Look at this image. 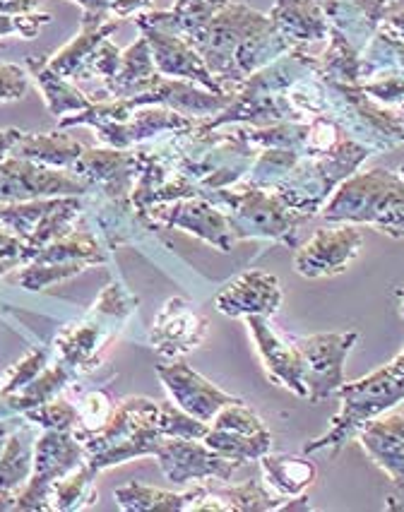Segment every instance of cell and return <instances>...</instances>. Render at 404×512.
I'll list each match as a JSON object with an SVG mask.
<instances>
[{
	"label": "cell",
	"instance_id": "obj_36",
	"mask_svg": "<svg viewBox=\"0 0 404 512\" xmlns=\"http://www.w3.org/2000/svg\"><path fill=\"white\" fill-rule=\"evenodd\" d=\"M41 0H0V37L34 39L53 17L37 13Z\"/></svg>",
	"mask_w": 404,
	"mask_h": 512
},
{
	"label": "cell",
	"instance_id": "obj_31",
	"mask_svg": "<svg viewBox=\"0 0 404 512\" xmlns=\"http://www.w3.org/2000/svg\"><path fill=\"white\" fill-rule=\"evenodd\" d=\"M39 426L25 419V424L10 428L0 455V491H20L34 469V448H37Z\"/></svg>",
	"mask_w": 404,
	"mask_h": 512
},
{
	"label": "cell",
	"instance_id": "obj_34",
	"mask_svg": "<svg viewBox=\"0 0 404 512\" xmlns=\"http://www.w3.org/2000/svg\"><path fill=\"white\" fill-rule=\"evenodd\" d=\"M97 472L85 462L77 467L63 479H58L51 486L49 496V512H75V510H89L99 503V493L94 481H97Z\"/></svg>",
	"mask_w": 404,
	"mask_h": 512
},
{
	"label": "cell",
	"instance_id": "obj_8",
	"mask_svg": "<svg viewBox=\"0 0 404 512\" xmlns=\"http://www.w3.org/2000/svg\"><path fill=\"white\" fill-rule=\"evenodd\" d=\"M87 462L85 445L73 431H44L34 448V469L17 491L15 512H49L51 486Z\"/></svg>",
	"mask_w": 404,
	"mask_h": 512
},
{
	"label": "cell",
	"instance_id": "obj_32",
	"mask_svg": "<svg viewBox=\"0 0 404 512\" xmlns=\"http://www.w3.org/2000/svg\"><path fill=\"white\" fill-rule=\"evenodd\" d=\"M263 467V481L270 491H275L282 498L303 496L306 488L316 484L318 469L308 457L301 455H267L260 460Z\"/></svg>",
	"mask_w": 404,
	"mask_h": 512
},
{
	"label": "cell",
	"instance_id": "obj_44",
	"mask_svg": "<svg viewBox=\"0 0 404 512\" xmlns=\"http://www.w3.org/2000/svg\"><path fill=\"white\" fill-rule=\"evenodd\" d=\"M378 32L385 34V37L395 39V41H404V5L402 8L392 10V13L385 17Z\"/></svg>",
	"mask_w": 404,
	"mask_h": 512
},
{
	"label": "cell",
	"instance_id": "obj_16",
	"mask_svg": "<svg viewBox=\"0 0 404 512\" xmlns=\"http://www.w3.org/2000/svg\"><path fill=\"white\" fill-rule=\"evenodd\" d=\"M198 123L200 118L183 116L169 106H133L123 121H99L92 128L106 147L133 150L142 142H150L159 135L183 133Z\"/></svg>",
	"mask_w": 404,
	"mask_h": 512
},
{
	"label": "cell",
	"instance_id": "obj_45",
	"mask_svg": "<svg viewBox=\"0 0 404 512\" xmlns=\"http://www.w3.org/2000/svg\"><path fill=\"white\" fill-rule=\"evenodd\" d=\"M376 231L390 238H404V207L402 210H395L392 214H388V217L376 226Z\"/></svg>",
	"mask_w": 404,
	"mask_h": 512
},
{
	"label": "cell",
	"instance_id": "obj_14",
	"mask_svg": "<svg viewBox=\"0 0 404 512\" xmlns=\"http://www.w3.org/2000/svg\"><path fill=\"white\" fill-rule=\"evenodd\" d=\"M364 246L359 224H335L318 229L303 246L296 248L294 270L306 279L342 275Z\"/></svg>",
	"mask_w": 404,
	"mask_h": 512
},
{
	"label": "cell",
	"instance_id": "obj_22",
	"mask_svg": "<svg viewBox=\"0 0 404 512\" xmlns=\"http://www.w3.org/2000/svg\"><path fill=\"white\" fill-rule=\"evenodd\" d=\"M246 325L251 330L260 359H263L267 378L275 385L291 390L294 395L306 397L299 351L291 344V339L287 335H279L265 315H251V318H246Z\"/></svg>",
	"mask_w": 404,
	"mask_h": 512
},
{
	"label": "cell",
	"instance_id": "obj_10",
	"mask_svg": "<svg viewBox=\"0 0 404 512\" xmlns=\"http://www.w3.org/2000/svg\"><path fill=\"white\" fill-rule=\"evenodd\" d=\"M140 222L154 231L181 229L190 236L200 238L207 246L217 248L219 253H229L236 243L227 214H224L222 207L212 205L205 198H181L162 202V205H154L142 214Z\"/></svg>",
	"mask_w": 404,
	"mask_h": 512
},
{
	"label": "cell",
	"instance_id": "obj_30",
	"mask_svg": "<svg viewBox=\"0 0 404 512\" xmlns=\"http://www.w3.org/2000/svg\"><path fill=\"white\" fill-rule=\"evenodd\" d=\"M205 484L193 486L190 491L171 493L145 484H128L116 488V505L126 512H200Z\"/></svg>",
	"mask_w": 404,
	"mask_h": 512
},
{
	"label": "cell",
	"instance_id": "obj_27",
	"mask_svg": "<svg viewBox=\"0 0 404 512\" xmlns=\"http://www.w3.org/2000/svg\"><path fill=\"white\" fill-rule=\"evenodd\" d=\"M85 150L87 145H82L80 140L61 128L51 130V133H22V138L10 150V157L29 159V162L51 166V169L73 171Z\"/></svg>",
	"mask_w": 404,
	"mask_h": 512
},
{
	"label": "cell",
	"instance_id": "obj_43",
	"mask_svg": "<svg viewBox=\"0 0 404 512\" xmlns=\"http://www.w3.org/2000/svg\"><path fill=\"white\" fill-rule=\"evenodd\" d=\"M121 49L111 39H106L97 51V58H94V77H101V82L111 80L116 75L118 65H121Z\"/></svg>",
	"mask_w": 404,
	"mask_h": 512
},
{
	"label": "cell",
	"instance_id": "obj_1",
	"mask_svg": "<svg viewBox=\"0 0 404 512\" xmlns=\"http://www.w3.org/2000/svg\"><path fill=\"white\" fill-rule=\"evenodd\" d=\"M210 424H202L174 402H154L150 397H126L118 402L104 426L94 431L75 428V438L85 445L87 464L94 472L116 464L157 455L166 438H205Z\"/></svg>",
	"mask_w": 404,
	"mask_h": 512
},
{
	"label": "cell",
	"instance_id": "obj_48",
	"mask_svg": "<svg viewBox=\"0 0 404 512\" xmlns=\"http://www.w3.org/2000/svg\"><path fill=\"white\" fill-rule=\"evenodd\" d=\"M17 267H20V263H15V260L3 258V255H0V277H5V275H8V272L17 270Z\"/></svg>",
	"mask_w": 404,
	"mask_h": 512
},
{
	"label": "cell",
	"instance_id": "obj_7",
	"mask_svg": "<svg viewBox=\"0 0 404 512\" xmlns=\"http://www.w3.org/2000/svg\"><path fill=\"white\" fill-rule=\"evenodd\" d=\"M82 212V195L8 202L0 205V229L22 243V265H27L41 248L70 234Z\"/></svg>",
	"mask_w": 404,
	"mask_h": 512
},
{
	"label": "cell",
	"instance_id": "obj_13",
	"mask_svg": "<svg viewBox=\"0 0 404 512\" xmlns=\"http://www.w3.org/2000/svg\"><path fill=\"white\" fill-rule=\"evenodd\" d=\"M154 457L159 460L166 479L176 486H188L193 481L202 484L207 479L231 481V476L243 467V464L207 448L200 438H166Z\"/></svg>",
	"mask_w": 404,
	"mask_h": 512
},
{
	"label": "cell",
	"instance_id": "obj_37",
	"mask_svg": "<svg viewBox=\"0 0 404 512\" xmlns=\"http://www.w3.org/2000/svg\"><path fill=\"white\" fill-rule=\"evenodd\" d=\"M22 419L32 421L41 431H75L80 426V409L68 400H58L56 397V400L29 409V412L22 414Z\"/></svg>",
	"mask_w": 404,
	"mask_h": 512
},
{
	"label": "cell",
	"instance_id": "obj_25",
	"mask_svg": "<svg viewBox=\"0 0 404 512\" xmlns=\"http://www.w3.org/2000/svg\"><path fill=\"white\" fill-rule=\"evenodd\" d=\"M270 20L294 49L328 39L332 29L320 0H275Z\"/></svg>",
	"mask_w": 404,
	"mask_h": 512
},
{
	"label": "cell",
	"instance_id": "obj_42",
	"mask_svg": "<svg viewBox=\"0 0 404 512\" xmlns=\"http://www.w3.org/2000/svg\"><path fill=\"white\" fill-rule=\"evenodd\" d=\"M361 89H364L368 97H373L383 106L404 104V77H376V80L361 82Z\"/></svg>",
	"mask_w": 404,
	"mask_h": 512
},
{
	"label": "cell",
	"instance_id": "obj_21",
	"mask_svg": "<svg viewBox=\"0 0 404 512\" xmlns=\"http://www.w3.org/2000/svg\"><path fill=\"white\" fill-rule=\"evenodd\" d=\"M215 306L227 318L246 320L251 315L272 318L282 306V287H279V279L270 272L248 270L219 291Z\"/></svg>",
	"mask_w": 404,
	"mask_h": 512
},
{
	"label": "cell",
	"instance_id": "obj_49",
	"mask_svg": "<svg viewBox=\"0 0 404 512\" xmlns=\"http://www.w3.org/2000/svg\"><path fill=\"white\" fill-rule=\"evenodd\" d=\"M15 419H10V421H0V455H3V445H5V438H8V433H10V424H13Z\"/></svg>",
	"mask_w": 404,
	"mask_h": 512
},
{
	"label": "cell",
	"instance_id": "obj_51",
	"mask_svg": "<svg viewBox=\"0 0 404 512\" xmlns=\"http://www.w3.org/2000/svg\"><path fill=\"white\" fill-rule=\"evenodd\" d=\"M3 373H5V368H0V380H3Z\"/></svg>",
	"mask_w": 404,
	"mask_h": 512
},
{
	"label": "cell",
	"instance_id": "obj_38",
	"mask_svg": "<svg viewBox=\"0 0 404 512\" xmlns=\"http://www.w3.org/2000/svg\"><path fill=\"white\" fill-rule=\"evenodd\" d=\"M51 363V351L49 349H34L29 351L25 359H20L15 366L5 368L3 380H0V395H13L27 388L37 375L44 371Z\"/></svg>",
	"mask_w": 404,
	"mask_h": 512
},
{
	"label": "cell",
	"instance_id": "obj_23",
	"mask_svg": "<svg viewBox=\"0 0 404 512\" xmlns=\"http://www.w3.org/2000/svg\"><path fill=\"white\" fill-rule=\"evenodd\" d=\"M320 5L330 27L342 32L356 51H364L385 17L402 8L404 0H320Z\"/></svg>",
	"mask_w": 404,
	"mask_h": 512
},
{
	"label": "cell",
	"instance_id": "obj_26",
	"mask_svg": "<svg viewBox=\"0 0 404 512\" xmlns=\"http://www.w3.org/2000/svg\"><path fill=\"white\" fill-rule=\"evenodd\" d=\"M359 443L371 462L390 476L397 488H404V428L392 416H380L359 431Z\"/></svg>",
	"mask_w": 404,
	"mask_h": 512
},
{
	"label": "cell",
	"instance_id": "obj_47",
	"mask_svg": "<svg viewBox=\"0 0 404 512\" xmlns=\"http://www.w3.org/2000/svg\"><path fill=\"white\" fill-rule=\"evenodd\" d=\"M22 138V130L17 128H0V162L5 157H10V150L15 147V142Z\"/></svg>",
	"mask_w": 404,
	"mask_h": 512
},
{
	"label": "cell",
	"instance_id": "obj_19",
	"mask_svg": "<svg viewBox=\"0 0 404 512\" xmlns=\"http://www.w3.org/2000/svg\"><path fill=\"white\" fill-rule=\"evenodd\" d=\"M207 332H210V320L195 311L193 303L186 299H169L154 318L150 342L162 359L176 361L202 347Z\"/></svg>",
	"mask_w": 404,
	"mask_h": 512
},
{
	"label": "cell",
	"instance_id": "obj_33",
	"mask_svg": "<svg viewBox=\"0 0 404 512\" xmlns=\"http://www.w3.org/2000/svg\"><path fill=\"white\" fill-rule=\"evenodd\" d=\"M318 77L335 85L359 87L361 85V51L349 44L347 37L337 29H330V46L316 56Z\"/></svg>",
	"mask_w": 404,
	"mask_h": 512
},
{
	"label": "cell",
	"instance_id": "obj_40",
	"mask_svg": "<svg viewBox=\"0 0 404 512\" xmlns=\"http://www.w3.org/2000/svg\"><path fill=\"white\" fill-rule=\"evenodd\" d=\"M29 92L27 68L17 63L0 61V104L20 101Z\"/></svg>",
	"mask_w": 404,
	"mask_h": 512
},
{
	"label": "cell",
	"instance_id": "obj_18",
	"mask_svg": "<svg viewBox=\"0 0 404 512\" xmlns=\"http://www.w3.org/2000/svg\"><path fill=\"white\" fill-rule=\"evenodd\" d=\"M135 27L140 29L142 37L150 44L154 65L157 70L166 77H176V80H188L195 85L210 89V92L222 94V97H231L217 82V77L210 73L205 61L186 39L178 37V34L169 32V29L147 25V22H135Z\"/></svg>",
	"mask_w": 404,
	"mask_h": 512
},
{
	"label": "cell",
	"instance_id": "obj_35",
	"mask_svg": "<svg viewBox=\"0 0 404 512\" xmlns=\"http://www.w3.org/2000/svg\"><path fill=\"white\" fill-rule=\"evenodd\" d=\"M388 75L404 77V41H395L378 32L361 51V82Z\"/></svg>",
	"mask_w": 404,
	"mask_h": 512
},
{
	"label": "cell",
	"instance_id": "obj_17",
	"mask_svg": "<svg viewBox=\"0 0 404 512\" xmlns=\"http://www.w3.org/2000/svg\"><path fill=\"white\" fill-rule=\"evenodd\" d=\"M157 375L176 407H181L186 414L195 416L202 424H212V419H215L227 404L241 402L239 397H231L229 392L219 390L217 385L210 383V380L202 378L198 371H193V368L181 359L157 363Z\"/></svg>",
	"mask_w": 404,
	"mask_h": 512
},
{
	"label": "cell",
	"instance_id": "obj_11",
	"mask_svg": "<svg viewBox=\"0 0 404 512\" xmlns=\"http://www.w3.org/2000/svg\"><path fill=\"white\" fill-rule=\"evenodd\" d=\"M92 186L73 171L51 169L20 157H5L0 162V205L29 202L61 195H87Z\"/></svg>",
	"mask_w": 404,
	"mask_h": 512
},
{
	"label": "cell",
	"instance_id": "obj_20",
	"mask_svg": "<svg viewBox=\"0 0 404 512\" xmlns=\"http://www.w3.org/2000/svg\"><path fill=\"white\" fill-rule=\"evenodd\" d=\"M118 29V17L114 15H89L82 13L80 32L75 34L61 51L53 53L49 61V68L53 73L68 80H92L94 77V58L106 39H111Z\"/></svg>",
	"mask_w": 404,
	"mask_h": 512
},
{
	"label": "cell",
	"instance_id": "obj_3",
	"mask_svg": "<svg viewBox=\"0 0 404 512\" xmlns=\"http://www.w3.org/2000/svg\"><path fill=\"white\" fill-rule=\"evenodd\" d=\"M138 308V296H133L123 282H109L92 308L80 320L63 327L56 335V359L63 361L77 378L101 363L104 351L121 335L123 325Z\"/></svg>",
	"mask_w": 404,
	"mask_h": 512
},
{
	"label": "cell",
	"instance_id": "obj_29",
	"mask_svg": "<svg viewBox=\"0 0 404 512\" xmlns=\"http://www.w3.org/2000/svg\"><path fill=\"white\" fill-rule=\"evenodd\" d=\"M27 73L29 77H34V82H37V87L41 89V97L46 101V109H49L51 116H56L58 121L70 116V113L85 111L94 104V99L87 97L73 80L53 73L46 58L29 56Z\"/></svg>",
	"mask_w": 404,
	"mask_h": 512
},
{
	"label": "cell",
	"instance_id": "obj_2",
	"mask_svg": "<svg viewBox=\"0 0 404 512\" xmlns=\"http://www.w3.org/2000/svg\"><path fill=\"white\" fill-rule=\"evenodd\" d=\"M337 395L342 404L340 412L332 419L328 433L303 445L306 455L328 450L330 457H337L344 445L359 436L361 428L404 402V351L366 378L344 383Z\"/></svg>",
	"mask_w": 404,
	"mask_h": 512
},
{
	"label": "cell",
	"instance_id": "obj_12",
	"mask_svg": "<svg viewBox=\"0 0 404 512\" xmlns=\"http://www.w3.org/2000/svg\"><path fill=\"white\" fill-rule=\"evenodd\" d=\"M202 443L229 460L248 464L263 460L272 450V436L263 421L246 404L234 402L219 412L207 428Z\"/></svg>",
	"mask_w": 404,
	"mask_h": 512
},
{
	"label": "cell",
	"instance_id": "obj_4",
	"mask_svg": "<svg viewBox=\"0 0 404 512\" xmlns=\"http://www.w3.org/2000/svg\"><path fill=\"white\" fill-rule=\"evenodd\" d=\"M227 214L234 241H270L299 248V226L308 217L294 212L272 190L241 183L205 195Z\"/></svg>",
	"mask_w": 404,
	"mask_h": 512
},
{
	"label": "cell",
	"instance_id": "obj_24",
	"mask_svg": "<svg viewBox=\"0 0 404 512\" xmlns=\"http://www.w3.org/2000/svg\"><path fill=\"white\" fill-rule=\"evenodd\" d=\"M162 73L154 65L150 44L142 37L135 39L128 49L121 53V65H118L116 75L104 82L106 94L111 99H126L133 106H140L142 99H147L162 82Z\"/></svg>",
	"mask_w": 404,
	"mask_h": 512
},
{
	"label": "cell",
	"instance_id": "obj_39",
	"mask_svg": "<svg viewBox=\"0 0 404 512\" xmlns=\"http://www.w3.org/2000/svg\"><path fill=\"white\" fill-rule=\"evenodd\" d=\"M116 404L111 402L109 392L106 390H94L89 392V395L82 400V404L77 409H80V426L82 431H94V428L104 426L106 419H109L111 412H114Z\"/></svg>",
	"mask_w": 404,
	"mask_h": 512
},
{
	"label": "cell",
	"instance_id": "obj_5",
	"mask_svg": "<svg viewBox=\"0 0 404 512\" xmlns=\"http://www.w3.org/2000/svg\"><path fill=\"white\" fill-rule=\"evenodd\" d=\"M325 116L340 123L349 138L361 142L373 154L404 145V118L368 97L364 89L335 85L325 80Z\"/></svg>",
	"mask_w": 404,
	"mask_h": 512
},
{
	"label": "cell",
	"instance_id": "obj_50",
	"mask_svg": "<svg viewBox=\"0 0 404 512\" xmlns=\"http://www.w3.org/2000/svg\"><path fill=\"white\" fill-rule=\"evenodd\" d=\"M397 299H400V311H402V318H404V287L397 289Z\"/></svg>",
	"mask_w": 404,
	"mask_h": 512
},
{
	"label": "cell",
	"instance_id": "obj_28",
	"mask_svg": "<svg viewBox=\"0 0 404 512\" xmlns=\"http://www.w3.org/2000/svg\"><path fill=\"white\" fill-rule=\"evenodd\" d=\"M287 498L277 496L265 481H246L239 486H207L202 493L200 512H270L282 510Z\"/></svg>",
	"mask_w": 404,
	"mask_h": 512
},
{
	"label": "cell",
	"instance_id": "obj_9",
	"mask_svg": "<svg viewBox=\"0 0 404 512\" xmlns=\"http://www.w3.org/2000/svg\"><path fill=\"white\" fill-rule=\"evenodd\" d=\"M301 359L306 400L320 404L337 395L344 385V361L356 344V332H325L313 337H291Z\"/></svg>",
	"mask_w": 404,
	"mask_h": 512
},
{
	"label": "cell",
	"instance_id": "obj_15",
	"mask_svg": "<svg viewBox=\"0 0 404 512\" xmlns=\"http://www.w3.org/2000/svg\"><path fill=\"white\" fill-rule=\"evenodd\" d=\"M142 162L138 147L116 150V147H87L73 174L85 178L92 188H101L116 205H133V188L138 183Z\"/></svg>",
	"mask_w": 404,
	"mask_h": 512
},
{
	"label": "cell",
	"instance_id": "obj_41",
	"mask_svg": "<svg viewBox=\"0 0 404 512\" xmlns=\"http://www.w3.org/2000/svg\"><path fill=\"white\" fill-rule=\"evenodd\" d=\"M82 8V13L89 15H114L118 20L123 17L138 15L140 10H150L152 0H73Z\"/></svg>",
	"mask_w": 404,
	"mask_h": 512
},
{
	"label": "cell",
	"instance_id": "obj_46",
	"mask_svg": "<svg viewBox=\"0 0 404 512\" xmlns=\"http://www.w3.org/2000/svg\"><path fill=\"white\" fill-rule=\"evenodd\" d=\"M0 255H3V258L15 260V263H20L22 267V243L17 241L15 236L5 234L3 229H0Z\"/></svg>",
	"mask_w": 404,
	"mask_h": 512
},
{
	"label": "cell",
	"instance_id": "obj_6",
	"mask_svg": "<svg viewBox=\"0 0 404 512\" xmlns=\"http://www.w3.org/2000/svg\"><path fill=\"white\" fill-rule=\"evenodd\" d=\"M402 207L404 178L388 169H371L349 176L325 202L320 217L328 224H366L376 229Z\"/></svg>",
	"mask_w": 404,
	"mask_h": 512
}]
</instances>
